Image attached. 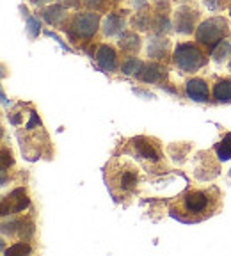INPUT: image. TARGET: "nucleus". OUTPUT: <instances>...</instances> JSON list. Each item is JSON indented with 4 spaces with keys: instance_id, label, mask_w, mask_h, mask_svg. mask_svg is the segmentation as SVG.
Wrapping results in <instances>:
<instances>
[{
    "instance_id": "nucleus-1",
    "label": "nucleus",
    "mask_w": 231,
    "mask_h": 256,
    "mask_svg": "<svg viewBox=\"0 0 231 256\" xmlns=\"http://www.w3.org/2000/svg\"><path fill=\"white\" fill-rule=\"evenodd\" d=\"M146 169L136 156L123 153L112 156L105 166V184L118 203L132 200L146 184Z\"/></svg>"
},
{
    "instance_id": "nucleus-2",
    "label": "nucleus",
    "mask_w": 231,
    "mask_h": 256,
    "mask_svg": "<svg viewBox=\"0 0 231 256\" xmlns=\"http://www.w3.org/2000/svg\"><path fill=\"white\" fill-rule=\"evenodd\" d=\"M222 208V192L216 185L188 188L169 204V212L182 222L194 224L210 219Z\"/></svg>"
},
{
    "instance_id": "nucleus-3",
    "label": "nucleus",
    "mask_w": 231,
    "mask_h": 256,
    "mask_svg": "<svg viewBox=\"0 0 231 256\" xmlns=\"http://www.w3.org/2000/svg\"><path fill=\"white\" fill-rule=\"evenodd\" d=\"M9 121L16 126L22 153L27 160H38L50 152V139L41 118L28 104H18L9 112Z\"/></svg>"
},
{
    "instance_id": "nucleus-4",
    "label": "nucleus",
    "mask_w": 231,
    "mask_h": 256,
    "mask_svg": "<svg viewBox=\"0 0 231 256\" xmlns=\"http://www.w3.org/2000/svg\"><path fill=\"white\" fill-rule=\"evenodd\" d=\"M124 152L128 155L136 156L140 164L144 166V169L148 172H152V174H162V172L169 171V164H168V158H166V153H164L162 144L155 137H150V136L132 137L128 140Z\"/></svg>"
},
{
    "instance_id": "nucleus-5",
    "label": "nucleus",
    "mask_w": 231,
    "mask_h": 256,
    "mask_svg": "<svg viewBox=\"0 0 231 256\" xmlns=\"http://www.w3.org/2000/svg\"><path fill=\"white\" fill-rule=\"evenodd\" d=\"M102 27V14L96 11H82L75 12L68 18L62 30L68 34L72 43L80 41H91L94 34Z\"/></svg>"
},
{
    "instance_id": "nucleus-6",
    "label": "nucleus",
    "mask_w": 231,
    "mask_h": 256,
    "mask_svg": "<svg viewBox=\"0 0 231 256\" xmlns=\"http://www.w3.org/2000/svg\"><path fill=\"white\" fill-rule=\"evenodd\" d=\"M172 64L180 72L196 73L208 64V56L198 41H182L172 50Z\"/></svg>"
},
{
    "instance_id": "nucleus-7",
    "label": "nucleus",
    "mask_w": 231,
    "mask_h": 256,
    "mask_svg": "<svg viewBox=\"0 0 231 256\" xmlns=\"http://www.w3.org/2000/svg\"><path fill=\"white\" fill-rule=\"evenodd\" d=\"M196 41L201 44V46L208 48V50H214L217 44L222 40H226L230 36V22L224 16H212L208 20L201 22L198 25L194 32Z\"/></svg>"
},
{
    "instance_id": "nucleus-8",
    "label": "nucleus",
    "mask_w": 231,
    "mask_h": 256,
    "mask_svg": "<svg viewBox=\"0 0 231 256\" xmlns=\"http://www.w3.org/2000/svg\"><path fill=\"white\" fill-rule=\"evenodd\" d=\"M219 158L214 156V152L204 150L192 156V174L198 182H212L219 176Z\"/></svg>"
},
{
    "instance_id": "nucleus-9",
    "label": "nucleus",
    "mask_w": 231,
    "mask_h": 256,
    "mask_svg": "<svg viewBox=\"0 0 231 256\" xmlns=\"http://www.w3.org/2000/svg\"><path fill=\"white\" fill-rule=\"evenodd\" d=\"M201 12L200 9H196L190 4H182L172 11V25L178 34L184 36H190L194 34L198 25H200Z\"/></svg>"
},
{
    "instance_id": "nucleus-10",
    "label": "nucleus",
    "mask_w": 231,
    "mask_h": 256,
    "mask_svg": "<svg viewBox=\"0 0 231 256\" xmlns=\"http://www.w3.org/2000/svg\"><path fill=\"white\" fill-rule=\"evenodd\" d=\"M30 206V200L27 196V190L24 187H18L11 190L8 196L2 200V217L12 216V214H22Z\"/></svg>"
},
{
    "instance_id": "nucleus-11",
    "label": "nucleus",
    "mask_w": 231,
    "mask_h": 256,
    "mask_svg": "<svg viewBox=\"0 0 231 256\" xmlns=\"http://www.w3.org/2000/svg\"><path fill=\"white\" fill-rule=\"evenodd\" d=\"M148 57L152 60H158V62H168L172 59L171 54V40L168 36H155L150 38L148 41Z\"/></svg>"
},
{
    "instance_id": "nucleus-12",
    "label": "nucleus",
    "mask_w": 231,
    "mask_h": 256,
    "mask_svg": "<svg viewBox=\"0 0 231 256\" xmlns=\"http://www.w3.org/2000/svg\"><path fill=\"white\" fill-rule=\"evenodd\" d=\"M94 60L98 64V68L105 73H114L118 68H121L120 56L116 52V48L110 46V44H100L94 54Z\"/></svg>"
},
{
    "instance_id": "nucleus-13",
    "label": "nucleus",
    "mask_w": 231,
    "mask_h": 256,
    "mask_svg": "<svg viewBox=\"0 0 231 256\" xmlns=\"http://www.w3.org/2000/svg\"><path fill=\"white\" fill-rule=\"evenodd\" d=\"M137 78L146 84H164L168 80V66L158 60H150L144 64L142 72L139 73Z\"/></svg>"
},
{
    "instance_id": "nucleus-14",
    "label": "nucleus",
    "mask_w": 231,
    "mask_h": 256,
    "mask_svg": "<svg viewBox=\"0 0 231 256\" xmlns=\"http://www.w3.org/2000/svg\"><path fill=\"white\" fill-rule=\"evenodd\" d=\"M124 25H126L124 12L110 11V12H107V16L102 20L100 28L105 38H116V36H121L124 32Z\"/></svg>"
},
{
    "instance_id": "nucleus-15",
    "label": "nucleus",
    "mask_w": 231,
    "mask_h": 256,
    "mask_svg": "<svg viewBox=\"0 0 231 256\" xmlns=\"http://www.w3.org/2000/svg\"><path fill=\"white\" fill-rule=\"evenodd\" d=\"M8 232L9 235H16L20 240L27 242L34 235V222H32V219H22V217L11 219L9 224L8 222L2 224V233H8Z\"/></svg>"
},
{
    "instance_id": "nucleus-16",
    "label": "nucleus",
    "mask_w": 231,
    "mask_h": 256,
    "mask_svg": "<svg viewBox=\"0 0 231 256\" xmlns=\"http://www.w3.org/2000/svg\"><path fill=\"white\" fill-rule=\"evenodd\" d=\"M41 16H43V20L46 22L48 25H52V27H60L62 28L68 22L70 14H68V8L60 2H56V4H50L46 8H43L41 11Z\"/></svg>"
},
{
    "instance_id": "nucleus-17",
    "label": "nucleus",
    "mask_w": 231,
    "mask_h": 256,
    "mask_svg": "<svg viewBox=\"0 0 231 256\" xmlns=\"http://www.w3.org/2000/svg\"><path fill=\"white\" fill-rule=\"evenodd\" d=\"M185 92L190 100L200 102V104H204V102L210 100V88H208V82L201 76H194V78H188L187 84H185Z\"/></svg>"
},
{
    "instance_id": "nucleus-18",
    "label": "nucleus",
    "mask_w": 231,
    "mask_h": 256,
    "mask_svg": "<svg viewBox=\"0 0 231 256\" xmlns=\"http://www.w3.org/2000/svg\"><path fill=\"white\" fill-rule=\"evenodd\" d=\"M118 46L126 57H136L142 48V40L137 30H124L118 40Z\"/></svg>"
},
{
    "instance_id": "nucleus-19",
    "label": "nucleus",
    "mask_w": 231,
    "mask_h": 256,
    "mask_svg": "<svg viewBox=\"0 0 231 256\" xmlns=\"http://www.w3.org/2000/svg\"><path fill=\"white\" fill-rule=\"evenodd\" d=\"M174 28L171 18H169L168 12H158L153 11L152 14V32L155 36H168L169 32Z\"/></svg>"
},
{
    "instance_id": "nucleus-20",
    "label": "nucleus",
    "mask_w": 231,
    "mask_h": 256,
    "mask_svg": "<svg viewBox=\"0 0 231 256\" xmlns=\"http://www.w3.org/2000/svg\"><path fill=\"white\" fill-rule=\"evenodd\" d=\"M214 100L219 104H231V78H219L212 89Z\"/></svg>"
},
{
    "instance_id": "nucleus-21",
    "label": "nucleus",
    "mask_w": 231,
    "mask_h": 256,
    "mask_svg": "<svg viewBox=\"0 0 231 256\" xmlns=\"http://www.w3.org/2000/svg\"><path fill=\"white\" fill-rule=\"evenodd\" d=\"M152 14L150 9H140V11H136V14L132 16L130 25L132 28H136L137 32H148L152 28Z\"/></svg>"
},
{
    "instance_id": "nucleus-22",
    "label": "nucleus",
    "mask_w": 231,
    "mask_h": 256,
    "mask_svg": "<svg viewBox=\"0 0 231 256\" xmlns=\"http://www.w3.org/2000/svg\"><path fill=\"white\" fill-rule=\"evenodd\" d=\"M192 150V146L188 142H174V144H169L168 146V153L174 162H185L187 160L188 152Z\"/></svg>"
},
{
    "instance_id": "nucleus-23",
    "label": "nucleus",
    "mask_w": 231,
    "mask_h": 256,
    "mask_svg": "<svg viewBox=\"0 0 231 256\" xmlns=\"http://www.w3.org/2000/svg\"><path fill=\"white\" fill-rule=\"evenodd\" d=\"M144 64L146 62L137 59V57H126V59L123 60V64H121V72L126 76H139V73L142 72V68H144Z\"/></svg>"
},
{
    "instance_id": "nucleus-24",
    "label": "nucleus",
    "mask_w": 231,
    "mask_h": 256,
    "mask_svg": "<svg viewBox=\"0 0 231 256\" xmlns=\"http://www.w3.org/2000/svg\"><path fill=\"white\" fill-rule=\"evenodd\" d=\"M210 56L217 64H220V62H224L226 59H230V57H231V41L222 40L216 48H214V50H212Z\"/></svg>"
},
{
    "instance_id": "nucleus-25",
    "label": "nucleus",
    "mask_w": 231,
    "mask_h": 256,
    "mask_svg": "<svg viewBox=\"0 0 231 256\" xmlns=\"http://www.w3.org/2000/svg\"><path fill=\"white\" fill-rule=\"evenodd\" d=\"M214 152L217 153V158H219L220 162H224V160H230L231 158V132L226 134V136H224L222 139H220V142L216 144Z\"/></svg>"
},
{
    "instance_id": "nucleus-26",
    "label": "nucleus",
    "mask_w": 231,
    "mask_h": 256,
    "mask_svg": "<svg viewBox=\"0 0 231 256\" xmlns=\"http://www.w3.org/2000/svg\"><path fill=\"white\" fill-rule=\"evenodd\" d=\"M25 11V9H24ZM25 18H27V34L30 40H36L38 36H40L41 32V22L38 16H30L27 14V11H25Z\"/></svg>"
},
{
    "instance_id": "nucleus-27",
    "label": "nucleus",
    "mask_w": 231,
    "mask_h": 256,
    "mask_svg": "<svg viewBox=\"0 0 231 256\" xmlns=\"http://www.w3.org/2000/svg\"><path fill=\"white\" fill-rule=\"evenodd\" d=\"M30 251H32V248L28 246V242H24V240H20V242H14V244H12L9 249H6L4 254H8V256H12V254H28Z\"/></svg>"
},
{
    "instance_id": "nucleus-28",
    "label": "nucleus",
    "mask_w": 231,
    "mask_h": 256,
    "mask_svg": "<svg viewBox=\"0 0 231 256\" xmlns=\"http://www.w3.org/2000/svg\"><path fill=\"white\" fill-rule=\"evenodd\" d=\"M82 4L89 11H96V12H104L108 9V0H82Z\"/></svg>"
},
{
    "instance_id": "nucleus-29",
    "label": "nucleus",
    "mask_w": 231,
    "mask_h": 256,
    "mask_svg": "<svg viewBox=\"0 0 231 256\" xmlns=\"http://www.w3.org/2000/svg\"><path fill=\"white\" fill-rule=\"evenodd\" d=\"M12 164H14V158H12L11 150H8L4 146L2 148V171H8V168H11Z\"/></svg>"
},
{
    "instance_id": "nucleus-30",
    "label": "nucleus",
    "mask_w": 231,
    "mask_h": 256,
    "mask_svg": "<svg viewBox=\"0 0 231 256\" xmlns=\"http://www.w3.org/2000/svg\"><path fill=\"white\" fill-rule=\"evenodd\" d=\"M203 4L208 11H220L226 6V0H203Z\"/></svg>"
},
{
    "instance_id": "nucleus-31",
    "label": "nucleus",
    "mask_w": 231,
    "mask_h": 256,
    "mask_svg": "<svg viewBox=\"0 0 231 256\" xmlns=\"http://www.w3.org/2000/svg\"><path fill=\"white\" fill-rule=\"evenodd\" d=\"M128 4H130L132 9L140 11V9H146L148 8V0H128Z\"/></svg>"
},
{
    "instance_id": "nucleus-32",
    "label": "nucleus",
    "mask_w": 231,
    "mask_h": 256,
    "mask_svg": "<svg viewBox=\"0 0 231 256\" xmlns=\"http://www.w3.org/2000/svg\"><path fill=\"white\" fill-rule=\"evenodd\" d=\"M48 0H30V4H34V6H38V8H40V6H43V4H46Z\"/></svg>"
},
{
    "instance_id": "nucleus-33",
    "label": "nucleus",
    "mask_w": 231,
    "mask_h": 256,
    "mask_svg": "<svg viewBox=\"0 0 231 256\" xmlns=\"http://www.w3.org/2000/svg\"><path fill=\"white\" fill-rule=\"evenodd\" d=\"M228 11H230V16H231V4L228 6Z\"/></svg>"
},
{
    "instance_id": "nucleus-34",
    "label": "nucleus",
    "mask_w": 231,
    "mask_h": 256,
    "mask_svg": "<svg viewBox=\"0 0 231 256\" xmlns=\"http://www.w3.org/2000/svg\"><path fill=\"white\" fill-rule=\"evenodd\" d=\"M230 70H231V57H230Z\"/></svg>"
},
{
    "instance_id": "nucleus-35",
    "label": "nucleus",
    "mask_w": 231,
    "mask_h": 256,
    "mask_svg": "<svg viewBox=\"0 0 231 256\" xmlns=\"http://www.w3.org/2000/svg\"><path fill=\"white\" fill-rule=\"evenodd\" d=\"M112 2H121V0H112Z\"/></svg>"
},
{
    "instance_id": "nucleus-36",
    "label": "nucleus",
    "mask_w": 231,
    "mask_h": 256,
    "mask_svg": "<svg viewBox=\"0 0 231 256\" xmlns=\"http://www.w3.org/2000/svg\"><path fill=\"white\" fill-rule=\"evenodd\" d=\"M178 2H187V0H178Z\"/></svg>"
},
{
    "instance_id": "nucleus-37",
    "label": "nucleus",
    "mask_w": 231,
    "mask_h": 256,
    "mask_svg": "<svg viewBox=\"0 0 231 256\" xmlns=\"http://www.w3.org/2000/svg\"><path fill=\"white\" fill-rule=\"evenodd\" d=\"M230 176H231V171H230Z\"/></svg>"
}]
</instances>
